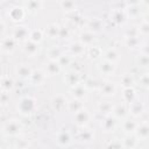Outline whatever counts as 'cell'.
<instances>
[{"instance_id": "obj_8", "label": "cell", "mask_w": 149, "mask_h": 149, "mask_svg": "<svg viewBox=\"0 0 149 149\" xmlns=\"http://www.w3.org/2000/svg\"><path fill=\"white\" fill-rule=\"evenodd\" d=\"M62 68L61 65L58 64L57 61H51L49 59L47 63H45V68H44V73L48 74V76H56L61 72Z\"/></svg>"}, {"instance_id": "obj_11", "label": "cell", "mask_w": 149, "mask_h": 149, "mask_svg": "<svg viewBox=\"0 0 149 149\" xmlns=\"http://www.w3.org/2000/svg\"><path fill=\"white\" fill-rule=\"evenodd\" d=\"M56 142H57L59 146H62V147L69 146V144L72 142L71 134H70L68 130H62V132H59V133L56 135Z\"/></svg>"}, {"instance_id": "obj_7", "label": "cell", "mask_w": 149, "mask_h": 149, "mask_svg": "<svg viewBox=\"0 0 149 149\" xmlns=\"http://www.w3.org/2000/svg\"><path fill=\"white\" fill-rule=\"evenodd\" d=\"M22 48H23V51H24L28 56H30V57H34V56L38 55L40 49H41V47H40L38 43H35V42H33V41H30V40L24 41Z\"/></svg>"}, {"instance_id": "obj_22", "label": "cell", "mask_w": 149, "mask_h": 149, "mask_svg": "<svg viewBox=\"0 0 149 149\" xmlns=\"http://www.w3.org/2000/svg\"><path fill=\"white\" fill-rule=\"evenodd\" d=\"M44 30H42V29H33V30H30L29 31V37H28V40H30V41H33V42H35V43H41L42 41H43V38H44Z\"/></svg>"}, {"instance_id": "obj_1", "label": "cell", "mask_w": 149, "mask_h": 149, "mask_svg": "<svg viewBox=\"0 0 149 149\" xmlns=\"http://www.w3.org/2000/svg\"><path fill=\"white\" fill-rule=\"evenodd\" d=\"M35 108H36V102H35V99L31 97H23L17 105L19 112L23 115L31 114L35 111Z\"/></svg>"}, {"instance_id": "obj_39", "label": "cell", "mask_w": 149, "mask_h": 149, "mask_svg": "<svg viewBox=\"0 0 149 149\" xmlns=\"http://www.w3.org/2000/svg\"><path fill=\"white\" fill-rule=\"evenodd\" d=\"M57 62H58V64L61 65V68H62V66H68V65L71 64V57H70L69 55H62V56L57 59Z\"/></svg>"}, {"instance_id": "obj_2", "label": "cell", "mask_w": 149, "mask_h": 149, "mask_svg": "<svg viewBox=\"0 0 149 149\" xmlns=\"http://www.w3.org/2000/svg\"><path fill=\"white\" fill-rule=\"evenodd\" d=\"M22 127L17 120H8L3 126V133L8 136H17L21 132Z\"/></svg>"}, {"instance_id": "obj_12", "label": "cell", "mask_w": 149, "mask_h": 149, "mask_svg": "<svg viewBox=\"0 0 149 149\" xmlns=\"http://www.w3.org/2000/svg\"><path fill=\"white\" fill-rule=\"evenodd\" d=\"M45 76L47 74L44 73V71H42V70H34L31 72V74H30L29 79H30L33 85H42L44 83V80H45Z\"/></svg>"}, {"instance_id": "obj_23", "label": "cell", "mask_w": 149, "mask_h": 149, "mask_svg": "<svg viewBox=\"0 0 149 149\" xmlns=\"http://www.w3.org/2000/svg\"><path fill=\"white\" fill-rule=\"evenodd\" d=\"M94 139V134L91 129H81L79 133H78V140L80 142H85V143H90L92 142V140Z\"/></svg>"}, {"instance_id": "obj_29", "label": "cell", "mask_w": 149, "mask_h": 149, "mask_svg": "<svg viewBox=\"0 0 149 149\" xmlns=\"http://www.w3.org/2000/svg\"><path fill=\"white\" fill-rule=\"evenodd\" d=\"M104 57H105V61H107V62H111V63H113V64H114L116 61H119V58H120V55H119V52L116 51V49H114V48H111V49H108V50L105 52Z\"/></svg>"}, {"instance_id": "obj_52", "label": "cell", "mask_w": 149, "mask_h": 149, "mask_svg": "<svg viewBox=\"0 0 149 149\" xmlns=\"http://www.w3.org/2000/svg\"><path fill=\"white\" fill-rule=\"evenodd\" d=\"M8 149H16V148H8Z\"/></svg>"}, {"instance_id": "obj_10", "label": "cell", "mask_w": 149, "mask_h": 149, "mask_svg": "<svg viewBox=\"0 0 149 149\" xmlns=\"http://www.w3.org/2000/svg\"><path fill=\"white\" fill-rule=\"evenodd\" d=\"M116 119L113 115H106L101 122V128L105 132H113L116 128Z\"/></svg>"}, {"instance_id": "obj_21", "label": "cell", "mask_w": 149, "mask_h": 149, "mask_svg": "<svg viewBox=\"0 0 149 149\" xmlns=\"http://www.w3.org/2000/svg\"><path fill=\"white\" fill-rule=\"evenodd\" d=\"M128 111H129L134 116H139V115H141V114L143 113V111H144V106H143V104L133 100L132 102H129Z\"/></svg>"}, {"instance_id": "obj_17", "label": "cell", "mask_w": 149, "mask_h": 149, "mask_svg": "<svg viewBox=\"0 0 149 149\" xmlns=\"http://www.w3.org/2000/svg\"><path fill=\"white\" fill-rule=\"evenodd\" d=\"M64 80L66 81V84L69 86L73 87L74 85H77V84L80 83V76H79V73L77 71H70V72H68L65 74Z\"/></svg>"}, {"instance_id": "obj_5", "label": "cell", "mask_w": 149, "mask_h": 149, "mask_svg": "<svg viewBox=\"0 0 149 149\" xmlns=\"http://www.w3.org/2000/svg\"><path fill=\"white\" fill-rule=\"evenodd\" d=\"M26 13H27V10L24 9V7H21V6H14V7H12V8L9 9L8 15H9V17H10L13 21L19 22V21L24 20V17H26Z\"/></svg>"}, {"instance_id": "obj_44", "label": "cell", "mask_w": 149, "mask_h": 149, "mask_svg": "<svg viewBox=\"0 0 149 149\" xmlns=\"http://www.w3.org/2000/svg\"><path fill=\"white\" fill-rule=\"evenodd\" d=\"M8 102H9V92H6V91L0 92V104L7 105Z\"/></svg>"}, {"instance_id": "obj_14", "label": "cell", "mask_w": 149, "mask_h": 149, "mask_svg": "<svg viewBox=\"0 0 149 149\" xmlns=\"http://www.w3.org/2000/svg\"><path fill=\"white\" fill-rule=\"evenodd\" d=\"M51 104H52V106H54V108H55L56 111L61 112V111H63L64 108H66L68 100L65 99V97H64V95L58 94V95H56V97H54V98H52Z\"/></svg>"}, {"instance_id": "obj_34", "label": "cell", "mask_w": 149, "mask_h": 149, "mask_svg": "<svg viewBox=\"0 0 149 149\" xmlns=\"http://www.w3.org/2000/svg\"><path fill=\"white\" fill-rule=\"evenodd\" d=\"M122 97L125 99L126 102H132L134 100V97H135V93H134V90L132 87H128V88H123V93H122Z\"/></svg>"}, {"instance_id": "obj_35", "label": "cell", "mask_w": 149, "mask_h": 149, "mask_svg": "<svg viewBox=\"0 0 149 149\" xmlns=\"http://www.w3.org/2000/svg\"><path fill=\"white\" fill-rule=\"evenodd\" d=\"M59 6L65 12H74L76 10V3L72 1H62V2H59Z\"/></svg>"}, {"instance_id": "obj_28", "label": "cell", "mask_w": 149, "mask_h": 149, "mask_svg": "<svg viewBox=\"0 0 149 149\" xmlns=\"http://www.w3.org/2000/svg\"><path fill=\"white\" fill-rule=\"evenodd\" d=\"M44 34L50 37V38H56L58 37V34H59V26L56 24V23H51L47 27V29L44 30Z\"/></svg>"}, {"instance_id": "obj_46", "label": "cell", "mask_w": 149, "mask_h": 149, "mask_svg": "<svg viewBox=\"0 0 149 149\" xmlns=\"http://www.w3.org/2000/svg\"><path fill=\"white\" fill-rule=\"evenodd\" d=\"M83 85L85 86L86 90H93V88L95 87V85H97V81L93 80L92 78H90V79H87L85 83H83Z\"/></svg>"}, {"instance_id": "obj_40", "label": "cell", "mask_w": 149, "mask_h": 149, "mask_svg": "<svg viewBox=\"0 0 149 149\" xmlns=\"http://www.w3.org/2000/svg\"><path fill=\"white\" fill-rule=\"evenodd\" d=\"M126 43L129 48H136L140 44L139 37H126Z\"/></svg>"}, {"instance_id": "obj_15", "label": "cell", "mask_w": 149, "mask_h": 149, "mask_svg": "<svg viewBox=\"0 0 149 149\" xmlns=\"http://www.w3.org/2000/svg\"><path fill=\"white\" fill-rule=\"evenodd\" d=\"M79 42L84 45V47H91L94 42V35L92 31L90 30H85L80 34L79 36Z\"/></svg>"}, {"instance_id": "obj_20", "label": "cell", "mask_w": 149, "mask_h": 149, "mask_svg": "<svg viewBox=\"0 0 149 149\" xmlns=\"http://www.w3.org/2000/svg\"><path fill=\"white\" fill-rule=\"evenodd\" d=\"M66 108H68L70 112H72V113L74 114V113L81 111V109L85 108V107H84V102H83L81 100H78V99H74V98H73L72 100L68 101Z\"/></svg>"}, {"instance_id": "obj_50", "label": "cell", "mask_w": 149, "mask_h": 149, "mask_svg": "<svg viewBox=\"0 0 149 149\" xmlns=\"http://www.w3.org/2000/svg\"><path fill=\"white\" fill-rule=\"evenodd\" d=\"M140 84L143 86V87H147L148 86V74L144 73L141 78H140Z\"/></svg>"}, {"instance_id": "obj_45", "label": "cell", "mask_w": 149, "mask_h": 149, "mask_svg": "<svg viewBox=\"0 0 149 149\" xmlns=\"http://www.w3.org/2000/svg\"><path fill=\"white\" fill-rule=\"evenodd\" d=\"M69 36V28L65 26H59V34H58V38H65Z\"/></svg>"}, {"instance_id": "obj_4", "label": "cell", "mask_w": 149, "mask_h": 149, "mask_svg": "<svg viewBox=\"0 0 149 149\" xmlns=\"http://www.w3.org/2000/svg\"><path fill=\"white\" fill-rule=\"evenodd\" d=\"M16 41L12 37V36H5L0 40V50L2 52L9 54L12 51H14L15 47H16Z\"/></svg>"}, {"instance_id": "obj_24", "label": "cell", "mask_w": 149, "mask_h": 149, "mask_svg": "<svg viewBox=\"0 0 149 149\" xmlns=\"http://www.w3.org/2000/svg\"><path fill=\"white\" fill-rule=\"evenodd\" d=\"M69 51H70V55H72V56H81L85 52V47L79 41L78 42H73L69 47Z\"/></svg>"}, {"instance_id": "obj_26", "label": "cell", "mask_w": 149, "mask_h": 149, "mask_svg": "<svg viewBox=\"0 0 149 149\" xmlns=\"http://www.w3.org/2000/svg\"><path fill=\"white\" fill-rule=\"evenodd\" d=\"M26 7H24V9L26 10H28L29 13H37L41 8H42V6H43V2L42 1H27V2H24L23 3Z\"/></svg>"}, {"instance_id": "obj_42", "label": "cell", "mask_w": 149, "mask_h": 149, "mask_svg": "<svg viewBox=\"0 0 149 149\" xmlns=\"http://www.w3.org/2000/svg\"><path fill=\"white\" fill-rule=\"evenodd\" d=\"M88 55H90L92 58H97V57H99V56L101 55V50H100V48H98V47L91 45V47L88 48Z\"/></svg>"}, {"instance_id": "obj_38", "label": "cell", "mask_w": 149, "mask_h": 149, "mask_svg": "<svg viewBox=\"0 0 149 149\" xmlns=\"http://www.w3.org/2000/svg\"><path fill=\"white\" fill-rule=\"evenodd\" d=\"M88 28L91 29L90 31H92V30H94V31L100 30L101 29V21L99 19H92L88 22Z\"/></svg>"}, {"instance_id": "obj_41", "label": "cell", "mask_w": 149, "mask_h": 149, "mask_svg": "<svg viewBox=\"0 0 149 149\" xmlns=\"http://www.w3.org/2000/svg\"><path fill=\"white\" fill-rule=\"evenodd\" d=\"M139 29L136 27H129L126 29V37H139Z\"/></svg>"}, {"instance_id": "obj_13", "label": "cell", "mask_w": 149, "mask_h": 149, "mask_svg": "<svg viewBox=\"0 0 149 149\" xmlns=\"http://www.w3.org/2000/svg\"><path fill=\"white\" fill-rule=\"evenodd\" d=\"M115 91H116V86L114 83L112 81H106L101 85L100 87V92H101V95L108 98V97H112L115 94Z\"/></svg>"}, {"instance_id": "obj_37", "label": "cell", "mask_w": 149, "mask_h": 149, "mask_svg": "<svg viewBox=\"0 0 149 149\" xmlns=\"http://www.w3.org/2000/svg\"><path fill=\"white\" fill-rule=\"evenodd\" d=\"M126 12H127V15L129 16V17H137L139 15H140V9H139V7L136 6V5H133V6H130L129 8H127L126 9Z\"/></svg>"}, {"instance_id": "obj_49", "label": "cell", "mask_w": 149, "mask_h": 149, "mask_svg": "<svg viewBox=\"0 0 149 149\" xmlns=\"http://www.w3.org/2000/svg\"><path fill=\"white\" fill-rule=\"evenodd\" d=\"M28 146V142H26L23 139H21V140H17L16 141V149H24L26 147Z\"/></svg>"}, {"instance_id": "obj_51", "label": "cell", "mask_w": 149, "mask_h": 149, "mask_svg": "<svg viewBox=\"0 0 149 149\" xmlns=\"http://www.w3.org/2000/svg\"><path fill=\"white\" fill-rule=\"evenodd\" d=\"M5 31H6V24L2 20H0V36H2L5 34Z\"/></svg>"}, {"instance_id": "obj_33", "label": "cell", "mask_w": 149, "mask_h": 149, "mask_svg": "<svg viewBox=\"0 0 149 149\" xmlns=\"http://www.w3.org/2000/svg\"><path fill=\"white\" fill-rule=\"evenodd\" d=\"M14 86V81L9 78V77H5L2 78L1 80V88L2 91H6V92H9Z\"/></svg>"}, {"instance_id": "obj_27", "label": "cell", "mask_w": 149, "mask_h": 149, "mask_svg": "<svg viewBox=\"0 0 149 149\" xmlns=\"http://www.w3.org/2000/svg\"><path fill=\"white\" fill-rule=\"evenodd\" d=\"M137 122L133 119H126L123 122H122V129L123 132H126L127 134H130L133 132H135L136 127H137Z\"/></svg>"}, {"instance_id": "obj_31", "label": "cell", "mask_w": 149, "mask_h": 149, "mask_svg": "<svg viewBox=\"0 0 149 149\" xmlns=\"http://www.w3.org/2000/svg\"><path fill=\"white\" fill-rule=\"evenodd\" d=\"M113 107H114V106H113L111 102H108V101L100 102V104L98 105V109H99V112H100V113H104V114H106V115H109V114L112 113Z\"/></svg>"}, {"instance_id": "obj_43", "label": "cell", "mask_w": 149, "mask_h": 149, "mask_svg": "<svg viewBox=\"0 0 149 149\" xmlns=\"http://www.w3.org/2000/svg\"><path fill=\"white\" fill-rule=\"evenodd\" d=\"M137 29H139V33L140 34L147 36L148 35V31H149V24H148V22L147 21H142L141 24H140V27Z\"/></svg>"}, {"instance_id": "obj_25", "label": "cell", "mask_w": 149, "mask_h": 149, "mask_svg": "<svg viewBox=\"0 0 149 149\" xmlns=\"http://www.w3.org/2000/svg\"><path fill=\"white\" fill-rule=\"evenodd\" d=\"M31 72H33L31 68H30L29 65H27V64H21V65H19V66L16 68V73H17V76H19L20 78H22V79L29 78L30 74H31Z\"/></svg>"}, {"instance_id": "obj_3", "label": "cell", "mask_w": 149, "mask_h": 149, "mask_svg": "<svg viewBox=\"0 0 149 149\" xmlns=\"http://www.w3.org/2000/svg\"><path fill=\"white\" fill-rule=\"evenodd\" d=\"M29 29L24 26H16L13 28L12 31V37L16 41V42H24L28 40L29 37Z\"/></svg>"}, {"instance_id": "obj_6", "label": "cell", "mask_w": 149, "mask_h": 149, "mask_svg": "<svg viewBox=\"0 0 149 149\" xmlns=\"http://www.w3.org/2000/svg\"><path fill=\"white\" fill-rule=\"evenodd\" d=\"M91 118H92L91 113L87 109H85V108H83L81 111L74 113V120H76L74 122L78 126H80V127H84L86 123H88L90 120H91Z\"/></svg>"}, {"instance_id": "obj_36", "label": "cell", "mask_w": 149, "mask_h": 149, "mask_svg": "<svg viewBox=\"0 0 149 149\" xmlns=\"http://www.w3.org/2000/svg\"><path fill=\"white\" fill-rule=\"evenodd\" d=\"M136 143H137V139L136 137H134V136H130V135H128L125 140H123V142H122V144H123V147H126V148H134L135 146H136Z\"/></svg>"}, {"instance_id": "obj_30", "label": "cell", "mask_w": 149, "mask_h": 149, "mask_svg": "<svg viewBox=\"0 0 149 149\" xmlns=\"http://www.w3.org/2000/svg\"><path fill=\"white\" fill-rule=\"evenodd\" d=\"M62 55H63V54H62V50H61L59 47L54 45V47H51V48L48 50V58L51 59V61H57Z\"/></svg>"}, {"instance_id": "obj_19", "label": "cell", "mask_w": 149, "mask_h": 149, "mask_svg": "<svg viewBox=\"0 0 149 149\" xmlns=\"http://www.w3.org/2000/svg\"><path fill=\"white\" fill-rule=\"evenodd\" d=\"M128 113V107L125 105V104H119L116 106L113 107V111H112V114L115 119H121V118H125Z\"/></svg>"}, {"instance_id": "obj_16", "label": "cell", "mask_w": 149, "mask_h": 149, "mask_svg": "<svg viewBox=\"0 0 149 149\" xmlns=\"http://www.w3.org/2000/svg\"><path fill=\"white\" fill-rule=\"evenodd\" d=\"M99 71L105 74V76H112L115 71V65L111 62H107V61H102L100 64H99Z\"/></svg>"}, {"instance_id": "obj_32", "label": "cell", "mask_w": 149, "mask_h": 149, "mask_svg": "<svg viewBox=\"0 0 149 149\" xmlns=\"http://www.w3.org/2000/svg\"><path fill=\"white\" fill-rule=\"evenodd\" d=\"M120 83H121V85L123 86V88H128V87H132V86H133L134 79H133V77H132L130 74L126 73V74H123V76L121 77Z\"/></svg>"}, {"instance_id": "obj_47", "label": "cell", "mask_w": 149, "mask_h": 149, "mask_svg": "<svg viewBox=\"0 0 149 149\" xmlns=\"http://www.w3.org/2000/svg\"><path fill=\"white\" fill-rule=\"evenodd\" d=\"M137 62H139V64L141 66H147L148 65V56H147V54H141L139 59H137Z\"/></svg>"}, {"instance_id": "obj_18", "label": "cell", "mask_w": 149, "mask_h": 149, "mask_svg": "<svg viewBox=\"0 0 149 149\" xmlns=\"http://www.w3.org/2000/svg\"><path fill=\"white\" fill-rule=\"evenodd\" d=\"M71 92H72V95H73V98H74V99L81 100V99H84V98H85L87 90L85 88V86H84L83 84H80V83H79V84L74 85L73 87H71Z\"/></svg>"}, {"instance_id": "obj_48", "label": "cell", "mask_w": 149, "mask_h": 149, "mask_svg": "<svg viewBox=\"0 0 149 149\" xmlns=\"http://www.w3.org/2000/svg\"><path fill=\"white\" fill-rule=\"evenodd\" d=\"M123 148V144L121 141H112V143L108 146V149H122Z\"/></svg>"}, {"instance_id": "obj_9", "label": "cell", "mask_w": 149, "mask_h": 149, "mask_svg": "<svg viewBox=\"0 0 149 149\" xmlns=\"http://www.w3.org/2000/svg\"><path fill=\"white\" fill-rule=\"evenodd\" d=\"M135 137L137 140H147L148 139V135H149V127H148V123L144 121L140 125H137L136 129H135Z\"/></svg>"}]
</instances>
